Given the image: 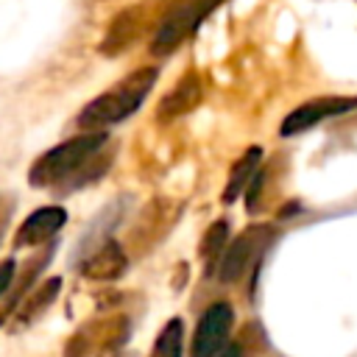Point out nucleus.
I'll use <instances>...</instances> for the list:
<instances>
[{
    "mask_svg": "<svg viewBox=\"0 0 357 357\" xmlns=\"http://www.w3.org/2000/svg\"><path fill=\"white\" fill-rule=\"evenodd\" d=\"M156 84V67H139L128 75H123L117 84H112L106 92L92 98L78 112V128L81 131H103L114 123H123L128 114H134L148 92Z\"/></svg>",
    "mask_w": 357,
    "mask_h": 357,
    "instance_id": "obj_1",
    "label": "nucleus"
},
{
    "mask_svg": "<svg viewBox=\"0 0 357 357\" xmlns=\"http://www.w3.org/2000/svg\"><path fill=\"white\" fill-rule=\"evenodd\" d=\"M109 142V137L103 131H84L78 137H70L59 145H53L50 151H45L42 156L33 159L31 170H28V184L31 187H64L81 167L84 162L100 151Z\"/></svg>",
    "mask_w": 357,
    "mask_h": 357,
    "instance_id": "obj_2",
    "label": "nucleus"
},
{
    "mask_svg": "<svg viewBox=\"0 0 357 357\" xmlns=\"http://www.w3.org/2000/svg\"><path fill=\"white\" fill-rule=\"evenodd\" d=\"M181 209H184V204L176 201V198H165V195L151 198V201L139 209L134 226H131L128 234H126L128 251H131L134 257H145L148 251H153V248L173 231V226H176L178 218H181Z\"/></svg>",
    "mask_w": 357,
    "mask_h": 357,
    "instance_id": "obj_3",
    "label": "nucleus"
},
{
    "mask_svg": "<svg viewBox=\"0 0 357 357\" xmlns=\"http://www.w3.org/2000/svg\"><path fill=\"white\" fill-rule=\"evenodd\" d=\"M128 340V318L126 315H100L81 324L70 340L64 343V357H106L114 354Z\"/></svg>",
    "mask_w": 357,
    "mask_h": 357,
    "instance_id": "obj_4",
    "label": "nucleus"
},
{
    "mask_svg": "<svg viewBox=\"0 0 357 357\" xmlns=\"http://www.w3.org/2000/svg\"><path fill=\"white\" fill-rule=\"evenodd\" d=\"M223 0H181L178 6H173L165 20L159 22L153 39H151V53L153 56H167L173 53L187 36L195 33V28L220 6Z\"/></svg>",
    "mask_w": 357,
    "mask_h": 357,
    "instance_id": "obj_5",
    "label": "nucleus"
},
{
    "mask_svg": "<svg viewBox=\"0 0 357 357\" xmlns=\"http://www.w3.org/2000/svg\"><path fill=\"white\" fill-rule=\"evenodd\" d=\"M271 240H273V229L265 226V223H254V226L243 229L234 240L226 243V248H223V254H220V259L215 265L218 268V279L226 282V284L243 279L251 271V265L259 262V257L265 254Z\"/></svg>",
    "mask_w": 357,
    "mask_h": 357,
    "instance_id": "obj_6",
    "label": "nucleus"
},
{
    "mask_svg": "<svg viewBox=\"0 0 357 357\" xmlns=\"http://www.w3.org/2000/svg\"><path fill=\"white\" fill-rule=\"evenodd\" d=\"M234 324V310L229 301H215L209 304L192 332V346L190 357H218L220 349L229 343V332Z\"/></svg>",
    "mask_w": 357,
    "mask_h": 357,
    "instance_id": "obj_7",
    "label": "nucleus"
},
{
    "mask_svg": "<svg viewBox=\"0 0 357 357\" xmlns=\"http://www.w3.org/2000/svg\"><path fill=\"white\" fill-rule=\"evenodd\" d=\"M357 109V98H343V95H326V98H312L301 106H296L293 112H287V117L282 120L279 126V134L282 137H296V134H304L310 131L312 126L324 123V120H332V117H340L346 112Z\"/></svg>",
    "mask_w": 357,
    "mask_h": 357,
    "instance_id": "obj_8",
    "label": "nucleus"
},
{
    "mask_svg": "<svg viewBox=\"0 0 357 357\" xmlns=\"http://www.w3.org/2000/svg\"><path fill=\"white\" fill-rule=\"evenodd\" d=\"M67 223V209L59 204L50 206H39L33 209L20 229L14 231V248H33V245H45L53 240V234Z\"/></svg>",
    "mask_w": 357,
    "mask_h": 357,
    "instance_id": "obj_9",
    "label": "nucleus"
},
{
    "mask_svg": "<svg viewBox=\"0 0 357 357\" xmlns=\"http://www.w3.org/2000/svg\"><path fill=\"white\" fill-rule=\"evenodd\" d=\"M128 268V254L120 243L114 240H106L100 243L84 262H81V273L92 282H114L126 273Z\"/></svg>",
    "mask_w": 357,
    "mask_h": 357,
    "instance_id": "obj_10",
    "label": "nucleus"
},
{
    "mask_svg": "<svg viewBox=\"0 0 357 357\" xmlns=\"http://www.w3.org/2000/svg\"><path fill=\"white\" fill-rule=\"evenodd\" d=\"M204 98V84H201V75L195 73H187L184 78H178L170 92L159 100V109H156V117L159 120H176L187 112H192Z\"/></svg>",
    "mask_w": 357,
    "mask_h": 357,
    "instance_id": "obj_11",
    "label": "nucleus"
},
{
    "mask_svg": "<svg viewBox=\"0 0 357 357\" xmlns=\"http://www.w3.org/2000/svg\"><path fill=\"white\" fill-rule=\"evenodd\" d=\"M59 290H61V279H59V276H50V279H45V282H39L36 287H31V290L25 293V298L17 304L14 315H11V318H14V329L31 326L36 318H42L45 310L56 301Z\"/></svg>",
    "mask_w": 357,
    "mask_h": 357,
    "instance_id": "obj_12",
    "label": "nucleus"
},
{
    "mask_svg": "<svg viewBox=\"0 0 357 357\" xmlns=\"http://www.w3.org/2000/svg\"><path fill=\"white\" fill-rule=\"evenodd\" d=\"M47 259H50V245L45 248V251H39V254H33L31 259H25L22 262V271H20V276H17V282L14 284H8V290H6V307H3V312H0V326L14 315V310H17V304L25 298V293L33 287V282H36V276H39V271L47 265Z\"/></svg>",
    "mask_w": 357,
    "mask_h": 357,
    "instance_id": "obj_13",
    "label": "nucleus"
},
{
    "mask_svg": "<svg viewBox=\"0 0 357 357\" xmlns=\"http://www.w3.org/2000/svg\"><path fill=\"white\" fill-rule=\"evenodd\" d=\"M259 162H262V148H248L234 165H231V170H229V178H226V187H223V204H234L243 192H245V187H248V181L254 178V173L259 170Z\"/></svg>",
    "mask_w": 357,
    "mask_h": 357,
    "instance_id": "obj_14",
    "label": "nucleus"
},
{
    "mask_svg": "<svg viewBox=\"0 0 357 357\" xmlns=\"http://www.w3.org/2000/svg\"><path fill=\"white\" fill-rule=\"evenodd\" d=\"M181 349H184V324L181 318H170L159 329L148 357H181Z\"/></svg>",
    "mask_w": 357,
    "mask_h": 357,
    "instance_id": "obj_15",
    "label": "nucleus"
},
{
    "mask_svg": "<svg viewBox=\"0 0 357 357\" xmlns=\"http://www.w3.org/2000/svg\"><path fill=\"white\" fill-rule=\"evenodd\" d=\"M226 243H229V220L220 218V220L209 223V229L204 231L201 245H198V257H204L209 265H218V259H220Z\"/></svg>",
    "mask_w": 357,
    "mask_h": 357,
    "instance_id": "obj_16",
    "label": "nucleus"
},
{
    "mask_svg": "<svg viewBox=\"0 0 357 357\" xmlns=\"http://www.w3.org/2000/svg\"><path fill=\"white\" fill-rule=\"evenodd\" d=\"M14 273H17V262H14V259L0 262V298L6 296V290H8L11 279H14Z\"/></svg>",
    "mask_w": 357,
    "mask_h": 357,
    "instance_id": "obj_17",
    "label": "nucleus"
},
{
    "mask_svg": "<svg viewBox=\"0 0 357 357\" xmlns=\"http://www.w3.org/2000/svg\"><path fill=\"white\" fill-rule=\"evenodd\" d=\"M11 218V201L0 192V240H3V231H6V223Z\"/></svg>",
    "mask_w": 357,
    "mask_h": 357,
    "instance_id": "obj_18",
    "label": "nucleus"
},
{
    "mask_svg": "<svg viewBox=\"0 0 357 357\" xmlns=\"http://www.w3.org/2000/svg\"><path fill=\"white\" fill-rule=\"evenodd\" d=\"M218 357H243V346L240 343H226Z\"/></svg>",
    "mask_w": 357,
    "mask_h": 357,
    "instance_id": "obj_19",
    "label": "nucleus"
}]
</instances>
